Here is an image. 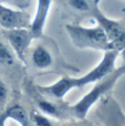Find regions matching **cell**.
Masks as SVG:
<instances>
[{
  "mask_svg": "<svg viewBox=\"0 0 125 126\" xmlns=\"http://www.w3.org/2000/svg\"><path fill=\"white\" fill-rule=\"evenodd\" d=\"M117 52L119 51L116 50H108L106 53L104 54L103 60L101 61V63L97 66H95L93 70H91L88 74L82 76V78H78V79L64 78L61 79L55 84L48 87H43L42 90H44L47 93L51 94V95L55 96V97H63L71 89L82 87L91 82L102 80L111 71H113L114 62L117 58Z\"/></svg>",
  "mask_w": 125,
  "mask_h": 126,
  "instance_id": "obj_1",
  "label": "cell"
},
{
  "mask_svg": "<svg viewBox=\"0 0 125 126\" xmlns=\"http://www.w3.org/2000/svg\"><path fill=\"white\" fill-rule=\"evenodd\" d=\"M72 42L79 48H94L112 50L109 38L101 26L96 28H83L80 26H66Z\"/></svg>",
  "mask_w": 125,
  "mask_h": 126,
  "instance_id": "obj_2",
  "label": "cell"
},
{
  "mask_svg": "<svg viewBox=\"0 0 125 126\" xmlns=\"http://www.w3.org/2000/svg\"><path fill=\"white\" fill-rule=\"evenodd\" d=\"M124 74H125V65L117 67L114 71H111L108 75L104 76L102 80H100L101 82H100L90 93L86 94V95L73 107V111H74L75 115L80 118H83L84 116H85V114L88 113L89 109H90L103 94H105L106 92L115 84V82H116L122 75H124Z\"/></svg>",
  "mask_w": 125,
  "mask_h": 126,
  "instance_id": "obj_3",
  "label": "cell"
},
{
  "mask_svg": "<svg viewBox=\"0 0 125 126\" xmlns=\"http://www.w3.org/2000/svg\"><path fill=\"white\" fill-rule=\"evenodd\" d=\"M92 13L99 21L100 26L105 31L112 50H125V21H115L108 19L100 11L97 6L94 8Z\"/></svg>",
  "mask_w": 125,
  "mask_h": 126,
  "instance_id": "obj_4",
  "label": "cell"
},
{
  "mask_svg": "<svg viewBox=\"0 0 125 126\" xmlns=\"http://www.w3.org/2000/svg\"><path fill=\"white\" fill-rule=\"evenodd\" d=\"M29 17L22 11H16L0 3V27L6 30L28 27Z\"/></svg>",
  "mask_w": 125,
  "mask_h": 126,
  "instance_id": "obj_5",
  "label": "cell"
},
{
  "mask_svg": "<svg viewBox=\"0 0 125 126\" xmlns=\"http://www.w3.org/2000/svg\"><path fill=\"white\" fill-rule=\"evenodd\" d=\"M4 35L9 40V42L11 43L13 50L17 52V54L21 59H23L24 51H26L27 47L30 43L31 39H32V37L30 34V31H28L24 28L11 29V30L4 31Z\"/></svg>",
  "mask_w": 125,
  "mask_h": 126,
  "instance_id": "obj_6",
  "label": "cell"
},
{
  "mask_svg": "<svg viewBox=\"0 0 125 126\" xmlns=\"http://www.w3.org/2000/svg\"><path fill=\"white\" fill-rule=\"evenodd\" d=\"M50 4L51 0H38L37 12H35L34 19L31 22L30 30H29L32 38H39L43 33V28L46 24L47 17H48Z\"/></svg>",
  "mask_w": 125,
  "mask_h": 126,
  "instance_id": "obj_7",
  "label": "cell"
},
{
  "mask_svg": "<svg viewBox=\"0 0 125 126\" xmlns=\"http://www.w3.org/2000/svg\"><path fill=\"white\" fill-rule=\"evenodd\" d=\"M0 126H27V116L19 106H15L8 111L1 121Z\"/></svg>",
  "mask_w": 125,
  "mask_h": 126,
  "instance_id": "obj_8",
  "label": "cell"
},
{
  "mask_svg": "<svg viewBox=\"0 0 125 126\" xmlns=\"http://www.w3.org/2000/svg\"><path fill=\"white\" fill-rule=\"evenodd\" d=\"M32 61L37 67L44 69V67H48L49 65H51L52 57L47 49H44L42 46H39L34 49L32 53Z\"/></svg>",
  "mask_w": 125,
  "mask_h": 126,
  "instance_id": "obj_9",
  "label": "cell"
},
{
  "mask_svg": "<svg viewBox=\"0 0 125 126\" xmlns=\"http://www.w3.org/2000/svg\"><path fill=\"white\" fill-rule=\"evenodd\" d=\"M68 4L79 12H92L97 3L93 0H68Z\"/></svg>",
  "mask_w": 125,
  "mask_h": 126,
  "instance_id": "obj_10",
  "label": "cell"
},
{
  "mask_svg": "<svg viewBox=\"0 0 125 126\" xmlns=\"http://www.w3.org/2000/svg\"><path fill=\"white\" fill-rule=\"evenodd\" d=\"M13 62V55L9 51V49L0 42V63L2 64H11Z\"/></svg>",
  "mask_w": 125,
  "mask_h": 126,
  "instance_id": "obj_11",
  "label": "cell"
},
{
  "mask_svg": "<svg viewBox=\"0 0 125 126\" xmlns=\"http://www.w3.org/2000/svg\"><path fill=\"white\" fill-rule=\"evenodd\" d=\"M39 107L41 109L42 112H44L46 114L49 115H54L58 116L59 115V110L50 102H47V101H40L39 102Z\"/></svg>",
  "mask_w": 125,
  "mask_h": 126,
  "instance_id": "obj_12",
  "label": "cell"
},
{
  "mask_svg": "<svg viewBox=\"0 0 125 126\" xmlns=\"http://www.w3.org/2000/svg\"><path fill=\"white\" fill-rule=\"evenodd\" d=\"M1 4H10V6L17 7L19 9H24L29 6L28 0H0Z\"/></svg>",
  "mask_w": 125,
  "mask_h": 126,
  "instance_id": "obj_13",
  "label": "cell"
},
{
  "mask_svg": "<svg viewBox=\"0 0 125 126\" xmlns=\"http://www.w3.org/2000/svg\"><path fill=\"white\" fill-rule=\"evenodd\" d=\"M31 118H32V121L37 126H51V123L48 121V118H46L44 116L40 115V114L32 113Z\"/></svg>",
  "mask_w": 125,
  "mask_h": 126,
  "instance_id": "obj_14",
  "label": "cell"
},
{
  "mask_svg": "<svg viewBox=\"0 0 125 126\" xmlns=\"http://www.w3.org/2000/svg\"><path fill=\"white\" fill-rule=\"evenodd\" d=\"M7 97V89L4 84L0 81V103H3Z\"/></svg>",
  "mask_w": 125,
  "mask_h": 126,
  "instance_id": "obj_15",
  "label": "cell"
},
{
  "mask_svg": "<svg viewBox=\"0 0 125 126\" xmlns=\"http://www.w3.org/2000/svg\"><path fill=\"white\" fill-rule=\"evenodd\" d=\"M93 1H94V2H96V3H97V2H99L100 0H93Z\"/></svg>",
  "mask_w": 125,
  "mask_h": 126,
  "instance_id": "obj_16",
  "label": "cell"
}]
</instances>
